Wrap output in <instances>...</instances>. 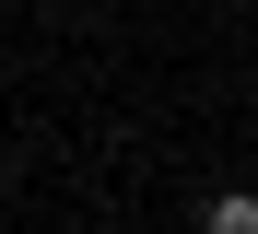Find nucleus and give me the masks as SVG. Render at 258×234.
<instances>
[{"label":"nucleus","instance_id":"f257e3e1","mask_svg":"<svg viewBox=\"0 0 258 234\" xmlns=\"http://www.w3.org/2000/svg\"><path fill=\"white\" fill-rule=\"evenodd\" d=\"M211 234H258V199L235 187V199H211Z\"/></svg>","mask_w":258,"mask_h":234}]
</instances>
